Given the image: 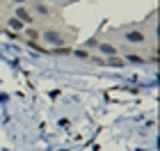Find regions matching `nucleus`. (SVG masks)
Listing matches in <instances>:
<instances>
[{
  "instance_id": "0eeeda50",
  "label": "nucleus",
  "mask_w": 160,
  "mask_h": 151,
  "mask_svg": "<svg viewBox=\"0 0 160 151\" xmlns=\"http://www.w3.org/2000/svg\"><path fill=\"white\" fill-rule=\"evenodd\" d=\"M34 7H37V12H39V14H43V16H50V12H48V7H43L41 3H37V5H34Z\"/></svg>"
},
{
  "instance_id": "f257e3e1",
  "label": "nucleus",
  "mask_w": 160,
  "mask_h": 151,
  "mask_svg": "<svg viewBox=\"0 0 160 151\" xmlns=\"http://www.w3.org/2000/svg\"><path fill=\"white\" fill-rule=\"evenodd\" d=\"M43 39L46 41H50V44L53 46H62V44H67V37H64V34H60V32H53V30H48L46 34H43Z\"/></svg>"
},
{
  "instance_id": "39448f33",
  "label": "nucleus",
  "mask_w": 160,
  "mask_h": 151,
  "mask_svg": "<svg viewBox=\"0 0 160 151\" xmlns=\"http://www.w3.org/2000/svg\"><path fill=\"white\" fill-rule=\"evenodd\" d=\"M98 48L103 50V53H110V55H114V53H117V48H114V46H110V44H98Z\"/></svg>"
},
{
  "instance_id": "f03ea898",
  "label": "nucleus",
  "mask_w": 160,
  "mask_h": 151,
  "mask_svg": "<svg viewBox=\"0 0 160 151\" xmlns=\"http://www.w3.org/2000/svg\"><path fill=\"white\" fill-rule=\"evenodd\" d=\"M126 41L128 44H147V37L142 32H126Z\"/></svg>"
},
{
  "instance_id": "423d86ee",
  "label": "nucleus",
  "mask_w": 160,
  "mask_h": 151,
  "mask_svg": "<svg viewBox=\"0 0 160 151\" xmlns=\"http://www.w3.org/2000/svg\"><path fill=\"white\" fill-rule=\"evenodd\" d=\"M25 34H28L30 39H39V37H41V32H39V30H34V28H28Z\"/></svg>"
},
{
  "instance_id": "20e7f679",
  "label": "nucleus",
  "mask_w": 160,
  "mask_h": 151,
  "mask_svg": "<svg viewBox=\"0 0 160 151\" xmlns=\"http://www.w3.org/2000/svg\"><path fill=\"white\" fill-rule=\"evenodd\" d=\"M16 18H23V21H28V23H34V18L23 9V7H21V9H16Z\"/></svg>"
},
{
  "instance_id": "7ed1b4c3",
  "label": "nucleus",
  "mask_w": 160,
  "mask_h": 151,
  "mask_svg": "<svg viewBox=\"0 0 160 151\" xmlns=\"http://www.w3.org/2000/svg\"><path fill=\"white\" fill-rule=\"evenodd\" d=\"M7 23H9V28H12V30H25V23H23V21H21V18H16V16H14V18H9V21H7Z\"/></svg>"
},
{
  "instance_id": "6e6552de",
  "label": "nucleus",
  "mask_w": 160,
  "mask_h": 151,
  "mask_svg": "<svg viewBox=\"0 0 160 151\" xmlns=\"http://www.w3.org/2000/svg\"><path fill=\"white\" fill-rule=\"evenodd\" d=\"M126 60H128V62H135V64H137V62H144V57H142V55H126Z\"/></svg>"
},
{
  "instance_id": "1a4fd4ad",
  "label": "nucleus",
  "mask_w": 160,
  "mask_h": 151,
  "mask_svg": "<svg viewBox=\"0 0 160 151\" xmlns=\"http://www.w3.org/2000/svg\"><path fill=\"white\" fill-rule=\"evenodd\" d=\"M18 3H23V0H18Z\"/></svg>"
}]
</instances>
